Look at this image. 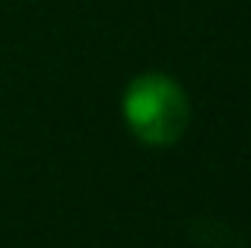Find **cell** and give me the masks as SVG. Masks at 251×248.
Wrapping results in <instances>:
<instances>
[{
	"label": "cell",
	"mask_w": 251,
	"mask_h": 248,
	"mask_svg": "<svg viewBox=\"0 0 251 248\" xmlns=\"http://www.w3.org/2000/svg\"><path fill=\"white\" fill-rule=\"evenodd\" d=\"M124 121L147 147H172L191 121V102L181 83L166 74H140L124 89Z\"/></svg>",
	"instance_id": "cell-1"
}]
</instances>
